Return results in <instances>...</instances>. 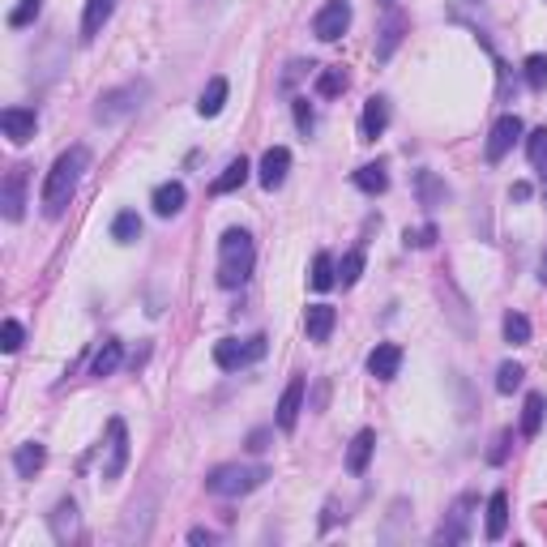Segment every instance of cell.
<instances>
[{"mask_svg": "<svg viewBox=\"0 0 547 547\" xmlns=\"http://www.w3.org/2000/svg\"><path fill=\"white\" fill-rule=\"evenodd\" d=\"M86 167H90L86 145H69L65 154L51 162L48 180H43V193H39V206H43L48 218H60V214L69 209V201H73V193H78L81 176H86Z\"/></svg>", "mask_w": 547, "mask_h": 547, "instance_id": "cell-1", "label": "cell"}, {"mask_svg": "<svg viewBox=\"0 0 547 547\" xmlns=\"http://www.w3.org/2000/svg\"><path fill=\"white\" fill-rule=\"evenodd\" d=\"M257 265V248H253V236L244 227H227L223 240H218V287L236 291L248 283V274Z\"/></svg>", "mask_w": 547, "mask_h": 547, "instance_id": "cell-2", "label": "cell"}, {"mask_svg": "<svg viewBox=\"0 0 547 547\" xmlns=\"http://www.w3.org/2000/svg\"><path fill=\"white\" fill-rule=\"evenodd\" d=\"M265 479H270V470L265 467H240V462H231V467L209 470L206 492L209 496H248V492H257Z\"/></svg>", "mask_w": 547, "mask_h": 547, "instance_id": "cell-3", "label": "cell"}, {"mask_svg": "<svg viewBox=\"0 0 547 547\" xmlns=\"http://www.w3.org/2000/svg\"><path fill=\"white\" fill-rule=\"evenodd\" d=\"M145 98V81H125V86H116V90H103L95 103V120L98 125H116V120H125L142 107Z\"/></svg>", "mask_w": 547, "mask_h": 547, "instance_id": "cell-4", "label": "cell"}, {"mask_svg": "<svg viewBox=\"0 0 547 547\" xmlns=\"http://www.w3.org/2000/svg\"><path fill=\"white\" fill-rule=\"evenodd\" d=\"M261 355H265V334H253V338H223L214 342V364L223 372H240L248 364H257Z\"/></svg>", "mask_w": 547, "mask_h": 547, "instance_id": "cell-5", "label": "cell"}, {"mask_svg": "<svg viewBox=\"0 0 547 547\" xmlns=\"http://www.w3.org/2000/svg\"><path fill=\"white\" fill-rule=\"evenodd\" d=\"M347 26H351V0H325L321 9H317V17H312V34H317L321 43L342 39Z\"/></svg>", "mask_w": 547, "mask_h": 547, "instance_id": "cell-6", "label": "cell"}, {"mask_svg": "<svg viewBox=\"0 0 547 547\" xmlns=\"http://www.w3.org/2000/svg\"><path fill=\"white\" fill-rule=\"evenodd\" d=\"M26 184H31V167H9L5 172V184H0V206H5V218L17 223L26 214Z\"/></svg>", "mask_w": 547, "mask_h": 547, "instance_id": "cell-7", "label": "cell"}, {"mask_svg": "<svg viewBox=\"0 0 547 547\" xmlns=\"http://www.w3.org/2000/svg\"><path fill=\"white\" fill-rule=\"evenodd\" d=\"M470 509H475V496H458V505L445 514L440 531H436V543H440V547L467 543V539H470Z\"/></svg>", "mask_w": 547, "mask_h": 547, "instance_id": "cell-8", "label": "cell"}, {"mask_svg": "<svg viewBox=\"0 0 547 547\" xmlns=\"http://www.w3.org/2000/svg\"><path fill=\"white\" fill-rule=\"evenodd\" d=\"M129 467V428L125 419L107 423V462H103V479H120Z\"/></svg>", "mask_w": 547, "mask_h": 547, "instance_id": "cell-9", "label": "cell"}, {"mask_svg": "<svg viewBox=\"0 0 547 547\" xmlns=\"http://www.w3.org/2000/svg\"><path fill=\"white\" fill-rule=\"evenodd\" d=\"M522 120L517 116H500L496 125H492V133H487V145H483V154H487V162H500L509 150H514L517 142H522Z\"/></svg>", "mask_w": 547, "mask_h": 547, "instance_id": "cell-10", "label": "cell"}, {"mask_svg": "<svg viewBox=\"0 0 547 547\" xmlns=\"http://www.w3.org/2000/svg\"><path fill=\"white\" fill-rule=\"evenodd\" d=\"M287 172H291V150L287 145H270L265 154H261V172H257V180H261V189H283L287 184Z\"/></svg>", "mask_w": 547, "mask_h": 547, "instance_id": "cell-11", "label": "cell"}, {"mask_svg": "<svg viewBox=\"0 0 547 547\" xmlns=\"http://www.w3.org/2000/svg\"><path fill=\"white\" fill-rule=\"evenodd\" d=\"M0 129H5V137L14 145H26L34 137V129H39V116L31 107H5L0 112Z\"/></svg>", "mask_w": 547, "mask_h": 547, "instance_id": "cell-12", "label": "cell"}, {"mask_svg": "<svg viewBox=\"0 0 547 547\" xmlns=\"http://www.w3.org/2000/svg\"><path fill=\"white\" fill-rule=\"evenodd\" d=\"M304 376H295V381H287V389H283V398H278V428L283 432H295V423H300V411H304Z\"/></svg>", "mask_w": 547, "mask_h": 547, "instance_id": "cell-13", "label": "cell"}, {"mask_svg": "<svg viewBox=\"0 0 547 547\" xmlns=\"http://www.w3.org/2000/svg\"><path fill=\"white\" fill-rule=\"evenodd\" d=\"M51 534H56V543H73L81 534V517H78V505L73 500H56V509H51Z\"/></svg>", "mask_w": 547, "mask_h": 547, "instance_id": "cell-14", "label": "cell"}, {"mask_svg": "<svg viewBox=\"0 0 547 547\" xmlns=\"http://www.w3.org/2000/svg\"><path fill=\"white\" fill-rule=\"evenodd\" d=\"M385 129H389V98L372 95L368 103H364V116H359V137H364V142H376Z\"/></svg>", "mask_w": 547, "mask_h": 547, "instance_id": "cell-15", "label": "cell"}, {"mask_svg": "<svg viewBox=\"0 0 547 547\" xmlns=\"http://www.w3.org/2000/svg\"><path fill=\"white\" fill-rule=\"evenodd\" d=\"M116 0H86V14H81V43H95L103 26L112 22Z\"/></svg>", "mask_w": 547, "mask_h": 547, "instance_id": "cell-16", "label": "cell"}, {"mask_svg": "<svg viewBox=\"0 0 547 547\" xmlns=\"http://www.w3.org/2000/svg\"><path fill=\"white\" fill-rule=\"evenodd\" d=\"M398 368H403V347H398V342H381V347L368 355V372L376 381H394Z\"/></svg>", "mask_w": 547, "mask_h": 547, "instance_id": "cell-17", "label": "cell"}, {"mask_svg": "<svg viewBox=\"0 0 547 547\" xmlns=\"http://www.w3.org/2000/svg\"><path fill=\"white\" fill-rule=\"evenodd\" d=\"M415 197L423 209H436L450 201V184L436 176V172H415Z\"/></svg>", "mask_w": 547, "mask_h": 547, "instance_id": "cell-18", "label": "cell"}, {"mask_svg": "<svg viewBox=\"0 0 547 547\" xmlns=\"http://www.w3.org/2000/svg\"><path fill=\"white\" fill-rule=\"evenodd\" d=\"M406 14H398V9H389L385 17V26H381V39H376V60H389L394 51H398V43H403V34H406Z\"/></svg>", "mask_w": 547, "mask_h": 547, "instance_id": "cell-19", "label": "cell"}, {"mask_svg": "<svg viewBox=\"0 0 547 547\" xmlns=\"http://www.w3.org/2000/svg\"><path fill=\"white\" fill-rule=\"evenodd\" d=\"M184 201H189V193H184L180 180H167V184L154 189V214H159V218H176L180 209H184Z\"/></svg>", "mask_w": 547, "mask_h": 547, "instance_id": "cell-20", "label": "cell"}, {"mask_svg": "<svg viewBox=\"0 0 547 547\" xmlns=\"http://www.w3.org/2000/svg\"><path fill=\"white\" fill-rule=\"evenodd\" d=\"M505 531H509V496H505V492H492V496H487V522H483V534L496 543V539H505Z\"/></svg>", "mask_w": 547, "mask_h": 547, "instance_id": "cell-21", "label": "cell"}, {"mask_svg": "<svg viewBox=\"0 0 547 547\" xmlns=\"http://www.w3.org/2000/svg\"><path fill=\"white\" fill-rule=\"evenodd\" d=\"M334 325H338V308H329V304H312V308H308L304 329H308V338H312V342H325L329 334H334Z\"/></svg>", "mask_w": 547, "mask_h": 547, "instance_id": "cell-22", "label": "cell"}, {"mask_svg": "<svg viewBox=\"0 0 547 547\" xmlns=\"http://www.w3.org/2000/svg\"><path fill=\"white\" fill-rule=\"evenodd\" d=\"M372 450H376V432H372V428L355 432L351 450H347V470H351V475H364V470H368V462H372Z\"/></svg>", "mask_w": 547, "mask_h": 547, "instance_id": "cell-23", "label": "cell"}, {"mask_svg": "<svg viewBox=\"0 0 547 547\" xmlns=\"http://www.w3.org/2000/svg\"><path fill=\"white\" fill-rule=\"evenodd\" d=\"M43 462H48V450H43L39 440H26V445H17V453H14V470L22 475V479H34V475L43 470Z\"/></svg>", "mask_w": 547, "mask_h": 547, "instance_id": "cell-24", "label": "cell"}, {"mask_svg": "<svg viewBox=\"0 0 547 547\" xmlns=\"http://www.w3.org/2000/svg\"><path fill=\"white\" fill-rule=\"evenodd\" d=\"M351 184L359 189V193H368V197H381L389 189V176H385V162H364L359 172L351 176Z\"/></svg>", "mask_w": 547, "mask_h": 547, "instance_id": "cell-25", "label": "cell"}, {"mask_svg": "<svg viewBox=\"0 0 547 547\" xmlns=\"http://www.w3.org/2000/svg\"><path fill=\"white\" fill-rule=\"evenodd\" d=\"M248 172H253V167H248V159H231V162L223 167V176L209 184V193H214V197H227V193H236V189H244Z\"/></svg>", "mask_w": 547, "mask_h": 547, "instance_id": "cell-26", "label": "cell"}, {"mask_svg": "<svg viewBox=\"0 0 547 547\" xmlns=\"http://www.w3.org/2000/svg\"><path fill=\"white\" fill-rule=\"evenodd\" d=\"M223 103H227V78H209L206 90H201V98H197V112L209 120V116L223 112Z\"/></svg>", "mask_w": 547, "mask_h": 547, "instance_id": "cell-27", "label": "cell"}, {"mask_svg": "<svg viewBox=\"0 0 547 547\" xmlns=\"http://www.w3.org/2000/svg\"><path fill=\"white\" fill-rule=\"evenodd\" d=\"M334 283H338V265H334V257H329V253H317V257H312V274H308V287L329 291Z\"/></svg>", "mask_w": 547, "mask_h": 547, "instance_id": "cell-28", "label": "cell"}, {"mask_svg": "<svg viewBox=\"0 0 547 547\" xmlns=\"http://www.w3.org/2000/svg\"><path fill=\"white\" fill-rule=\"evenodd\" d=\"M543 415H547L543 394H526V406H522V436H539V428H543Z\"/></svg>", "mask_w": 547, "mask_h": 547, "instance_id": "cell-29", "label": "cell"}, {"mask_svg": "<svg viewBox=\"0 0 547 547\" xmlns=\"http://www.w3.org/2000/svg\"><path fill=\"white\" fill-rule=\"evenodd\" d=\"M142 236V218H137V209H120L112 218V240L116 244H133Z\"/></svg>", "mask_w": 547, "mask_h": 547, "instance_id": "cell-30", "label": "cell"}, {"mask_svg": "<svg viewBox=\"0 0 547 547\" xmlns=\"http://www.w3.org/2000/svg\"><path fill=\"white\" fill-rule=\"evenodd\" d=\"M120 359H125V347H120V342H103L95 355V364H90V372H95V376H112V372L120 368Z\"/></svg>", "mask_w": 547, "mask_h": 547, "instance_id": "cell-31", "label": "cell"}, {"mask_svg": "<svg viewBox=\"0 0 547 547\" xmlns=\"http://www.w3.org/2000/svg\"><path fill=\"white\" fill-rule=\"evenodd\" d=\"M522 73H526V86H531V90H547V56H543V51L526 56Z\"/></svg>", "mask_w": 547, "mask_h": 547, "instance_id": "cell-32", "label": "cell"}, {"mask_svg": "<svg viewBox=\"0 0 547 547\" xmlns=\"http://www.w3.org/2000/svg\"><path fill=\"white\" fill-rule=\"evenodd\" d=\"M347 90V73L342 69H321L317 73V95L321 98H334V95H342Z\"/></svg>", "mask_w": 547, "mask_h": 547, "instance_id": "cell-33", "label": "cell"}, {"mask_svg": "<svg viewBox=\"0 0 547 547\" xmlns=\"http://www.w3.org/2000/svg\"><path fill=\"white\" fill-rule=\"evenodd\" d=\"M359 274H364V248H351V253L342 257V265H338V283H342V287H355V283H359Z\"/></svg>", "mask_w": 547, "mask_h": 547, "instance_id": "cell-34", "label": "cell"}, {"mask_svg": "<svg viewBox=\"0 0 547 547\" xmlns=\"http://www.w3.org/2000/svg\"><path fill=\"white\" fill-rule=\"evenodd\" d=\"M505 342H514V347L531 342V321H526L522 312H509V317H505Z\"/></svg>", "mask_w": 547, "mask_h": 547, "instance_id": "cell-35", "label": "cell"}, {"mask_svg": "<svg viewBox=\"0 0 547 547\" xmlns=\"http://www.w3.org/2000/svg\"><path fill=\"white\" fill-rule=\"evenodd\" d=\"M39 9H43V0H17V9L9 14V26H14V31L31 26L34 17H39Z\"/></svg>", "mask_w": 547, "mask_h": 547, "instance_id": "cell-36", "label": "cell"}, {"mask_svg": "<svg viewBox=\"0 0 547 547\" xmlns=\"http://www.w3.org/2000/svg\"><path fill=\"white\" fill-rule=\"evenodd\" d=\"M522 376H526V372H522V364H500L496 389H500V394H514V389L522 385Z\"/></svg>", "mask_w": 547, "mask_h": 547, "instance_id": "cell-37", "label": "cell"}, {"mask_svg": "<svg viewBox=\"0 0 547 547\" xmlns=\"http://www.w3.org/2000/svg\"><path fill=\"white\" fill-rule=\"evenodd\" d=\"M403 244H406V248H432V244H436V227H432V223H423V227H415V231L406 227Z\"/></svg>", "mask_w": 547, "mask_h": 547, "instance_id": "cell-38", "label": "cell"}, {"mask_svg": "<svg viewBox=\"0 0 547 547\" xmlns=\"http://www.w3.org/2000/svg\"><path fill=\"white\" fill-rule=\"evenodd\" d=\"M526 154H531L534 167H547V129H534L526 137Z\"/></svg>", "mask_w": 547, "mask_h": 547, "instance_id": "cell-39", "label": "cell"}, {"mask_svg": "<svg viewBox=\"0 0 547 547\" xmlns=\"http://www.w3.org/2000/svg\"><path fill=\"white\" fill-rule=\"evenodd\" d=\"M291 112H295V129L308 137L312 125H317V116H312V107H308V98H295V103H291Z\"/></svg>", "mask_w": 547, "mask_h": 547, "instance_id": "cell-40", "label": "cell"}, {"mask_svg": "<svg viewBox=\"0 0 547 547\" xmlns=\"http://www.w3.org/2000/svg\"><path fill=\"white\" fill-rule=\"evenodd\" d=\"M22 338H26V334H22V325H17V321H5V325H0V347H5L9 355L22 351Z\"/></svg>", "mask_w": 547, "mask_h": 547, "instance_id": "cell-41", "label": "cell"}, {"mask_svg": "<svg viewBox=\"0 0 547 547\" xmlns=\"http://www.w3.org/2000/svg\"><path fill=\"white\" fill-rule=\"evenodd\" d=\"M509 440H514V432H500L496 436V445H492V453H487V462H492V467H500V462L509 458Z\"/></svg>", "mask_w": 547, "mask_h": 547, "instance_id": "cell-42", "label": "cell"}, {"mask_svg": "<svg viewBox=\"0 0 547 547\" xmlns=\"http://www.w3.org/2000/svg\"><path fill=\"white\" fill-rule=\"evenodd\" d=\"M265 436H270V432H253V436H248V450L261 453V450H265Z\"/></svg>", "mask_w": 547, "mask_h": 547, "instance_id": "cell-43", "label": "cell"}, {"mask_svg": "<svg viewBox=\"0 0 547 547\" xmlns=\"http://www.w3.org/2000/svg\"><path fill=\"white\" fill-rule=\"evenodd\" d=\"M189 543H214V534L197 526V531H189Z\"/></svg>", "mask_w": 547, "mask_h": 547, "instance_id": "cell-44", "label": "cell"}, {"mask_svg": "<svg viewBox=\"0 0 547 547\" xmlns=\"http://www.w3.org/2000/svg\"><path fill=\"white\" fill-rule=\"evenodd\" d=\"M531 197V184H514V201H526Z\"/></svg>", "mask_w": 547, "mask_h": 547, "instance_id": "cell-45", "label": "cell"}, {"mask_svg": "<svg viewBox=\"0 0 547 547\" xmlns=\"http://www.w3.org/2000/svg\"><path fill=\"white\" fill-rule=\"evenodd\" d=\"M539 283L547 287V253H543V261H539Z\"/></svg>", "mask_w": 547, "mask_h": 547, "instance_id": "cell-46", "label": "cell"}, {"mask_svg": "<svg viewBox=\"0 0 547 547\" xmlns=\"http://www.w3.org/2000/svg\"><path fill=\"white\" fill-rule=\"evenodd\" d=\"M376 5H381V9H394V5H398V0H376Z\"/></svg>", "mask_w": 547, "mask_h": 547, "instance_id": "cell-47", "label": "cell"}, {"mask_svg": "<svg viewBox=\"0 0 547 547\" xmlns=\"http://www.w3.org/2000/svg\"><path fill=\"white\" fill-rule=\"evenodd\" d=\"M543 197H547V193H543Z\"/></svg>", "mask_w": 547, "mask_h": 547, "instance_id": "cell-48", "label": "cell"}]
</instances>
